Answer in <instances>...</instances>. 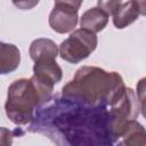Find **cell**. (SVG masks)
<instances>
[{
  "instance_id": "cell-1",
  "label": "cell",
  "mask_w": 146,
  "mask_h": 146,
  "mask_svg": "<svg viewBox=\"0 0 146 146\" xmlns=\"http://www.w3.org/2000/svg\"><path fill=\"white\" fill-rule=\"evenodd\" d=\"M27 131L48 137L57 145H115L114 117L108 107L89 106L59 96L40 106Z\"/></svg>"
},
{
  "instance_id": "cell-2",
  "label": "cell",
  "mask_w": 146,
  "mask_h": 146,
  "mask_svg": "<svg viewBox=\"0 0 146 146\" xmlns=\"http://www.w3.org/2000/svg\"><path fill=\"white\" fill-rule=\"evenodd\" d=\"M125 86L116 72H106L96 66H82L62 89L68 99L89 106H113L124 94Z\"/></svg>"
},
{
  "instance_id": "cell-3",
  "label": "cell",
  "mask_w": 146,
  "mask_h": 146,
  "mask_svg": "<svg viewBox=\"0 0 146 146\" xmlns=\"http://www.w3.org/2000/svg\"><path fill=\"white\" fill-rule=\"evenodd\" d=\"M54 86L40 80L34 74L31 79L14 81L8 88L5 111L17 125L31 123L36 110L52 98Z\"/></svg>"
},
{
  "instance_id": "cell-4",
  "label": "cell",
  "mask_w": 146,
  "mask_h": 146,
  "mask_svg": "<svg viewBox=\"0 0 146 146\" xmlns=\"http://www.w3.org/2000/svg\"><path fill=\"white\" fill-rule=\"evenodd\" d=\"M96 33L79 29L73 31L67 39H65L59 46L60 57L72 64H78L86 59L97 47Z\"/></svg>"
},
{
  "instance_id": "cell-5",
  "label": "cell",
  "mask_w": 146,
  "mask_h": 146,
  "mask_svg": "<svg viewBox=\"0 0 146 146\" xmlns=\"http://www.w3.org/2000/svg\"><path fill=\"white\" fill-rule=\"evenodd\" d=\"M110 110L114 117L115 135H116V143H117L119 136L121 135L127 122L130 120L137 119L139 115V111H140L139 102L133 90L131 88H127L122 97L113 106H111Z\"/></svg>"
},
{
  "instance_id": "cell-6",
  "label": "cell",
  "mask_w": 146,
  "mask_h": 146,
  "mask_svg": "<svg viewBox=\"0 0 146 146\" xmlns=\"http://www.w3.org/2000/svg\"><path fill=\"white\" fill-rule=\"evenodd\" d=\"M78 19V9L65 5H56L49 15V25L55 32L64 34L75 29Z\"/></svg>"
},
{
  "instance_id": "cell-7",
  "label": "cell",
  "mask_w": 146,
  "mask_h": 146,
  "mask_svg": "<svg viewBox=\"0 0 146 146\" xmlns=\"http://www.w3.org/2000/svg\"><path fill=\"white\" fill-rule=\"evenodd\" d=\"M33 66V73L36 78L40 80L55 86L62 80L63 72L56 59L54 58H42L36 62H34Z\"/></svg>"
},
{
  "instance_id": "cell-8",
  "label": "cell",
  "mask_w": 146,
  "mask_h": 146,
  "mask_svg": "<svg viewBox=\"0 0 146 146\" xmlns=\"http://www.w3.org/2000/svg\"><path fill=\"white\" fill-rule=\"evenodd\" d=\"M116 145L145 146L146 145V129L136 120L128 121L121 135L119 136Z\"/></svg>"
},
{
  "instance_id": "cell-9",
  "label": "cell",
  "mask_w": 146,
  "mask_h": 146,
  "mask_svg": "<svg viewBox=\"0 0 146 146\" xmlns=\"http://www.w3.org/2000/svg\"><path fill=\"white\" fill-rule=\"evenodd\" d=\"M108 16L110 15L99 7L90 8L87 11H84L83 15L81 16L80 26H81V29L91 31L94 33L100 32L107 25Z\"/></svg>"
},
{
  "instance_id": "cell-10",
  "label": "cell",
  "mask_w": 146,
  "mask_h": 146,
  "mask_svg": "<svg viewBox=\"0 0 146 146\" xmlns=\"http://www.w3.org/2000/svg\"><path fill=\"white\" fill-rule=\"evenodd\" d=\"M139 16V8L135 0L121 3L113 14V24L116 29H124L132 24Z\"/></svg>"
},
{
  "instance_id": "cell-11",
  "label": "cell",
  "mask_w": 146,
  "mask_h": 146,
  "mask_svg": "<svg viewBox=\"0 0 146 146\" xmlns=\"http://www.w3.org/2000/svg\"><path fill=\"white\" fill-rule=\"evenodd\" d=\"M21 63V52L11 43H0V72L7 74L15 71Z\"/></svg>"
},
{
  "instance_id": "cell-12",
  "label": "cell",
  "mask_w": 146,
  "mask_h": 146,
  "mask_svg": "<svg viewBox=\"0 0 146 146\" xmlns=\"http://www.w3.org/2000/svg\"><path fill=\"white\" fill-rule=\"evenodd\" d=\"M58 47L57 44L46 38H40L34 40L30 46V57L33 62H36L42 58H54L56 59L58 55Z\"/></svg>"
},
{
  "instance_id": "cell-13",
  "label": "cell",
  "mask_w": 146,
  "mask_h": 146,
  "mask_svg": "<svg viewBox=\"0 0 146 146\" xmlns=\"http://www.w3.org/2000/svg\"><path fill=\"white\" fill-rule=\"evenodd\" d=\"M137 98L139 102L140 112L146 119V78L140 79L137 83Z\"/></svg>"
},
{
  "instance_id": "cell-14",
  "label": "cell",
  "mask_w": 146,
  "mask_h": 146,
  "mask_svg": "<svg viewBox=\"0 0 146 146\" xmlns=\"http://www.w3.org/2000/svg\"><path fill=\"white\" fill-rule=\"evenodd\" d=\"M122 0H98V7L106 11L108 15H113L117 7L121 5Z\"/></svg>"
},
{
  "instance_id": "cell-15",
  "label": "cell",
  "mask_w": 146,
  "mask_h": 146,
  "mask_svg": "<svg viewBox=\"0 0 146 146\" xmlns=\"http://www.w3.org/2000/svg\"><path fill=\"white\" fill-rule=\"evenodd\" d=\"M40 0H13V3L15 7L22 10H29L34 8Z\"/></svg>"
},
{
  "instance_id": "cell-16",
  "label": "cell",
  "mask_w": 146,
  "mask_h": 146,
  "mask_svg": "<svg viewBox=\"0 0 146 146\" xmlns=\"http://www.w3.org/2000/svg\"><path fill=\"white\" fill-rule=\"evenodd\" d=\"M83 0H55L56 5H65V6H70L73 7L75 9H79L80 6L82 5Z\"/></svg>"
},
{
  "instance_id": "cell-17",
  "label": "cell",
  "mask_w": 146,
  "mask_h": 146,
  "mask_svg": "<svg viewBox=\"0 0 146 146\" xmlns=\"http://www.w3.org/2000/svg\"><path fill=\"white\" fill-rule=\"evenodd\" d=\"M135 1L139 8V14L146 16V0H135Z\"/></svg>"
}]
</instances>
